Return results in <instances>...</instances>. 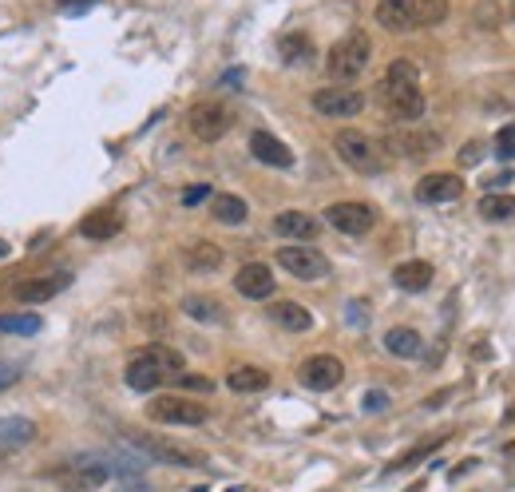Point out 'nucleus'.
<instances>
[{
    "instance_id": "obj_1",
    "label": "nucleus",
    "mask_w": 515,
    "mask_h": 492,
    "mask_svg": "<svg viewBox=\"0 0 515 492\" xmlns=\"http://www.w3.org/2000/svg\"><path fill=\"white\" fill-rule=\"evenodd\" d=\"M381 103L396 123H416L424 115V92H420V72L413 60H393L381 80Z\"/></svg>"
},
{
    "instance_id": "obj_2",
    "label": "nucleus",
    "mask_w": 515,
    "mask_h": 492,
    "mask_svg": "<svg viewBox=\"0 0 515 492\" xmlns=\"http://www.w3.org/2000/svg\"><path fill=\"white\" fill-rule=\"evenodd\" d=\"M183 358L171 350V345H147L139 350L135 358L128 362V370H123V381L131 385L135 393H155L159 385L167 381H178L183 378Z\"/></svg>"
},
{
    "instance_id": "obj_3",
    "label": "nucleus",
    "mask_w": 515,
    "mask_h": 492,
    "mask_svg": "<svg viewBox=\"0 0 515 492\" xmlns=\"http://www.w3.org/2000/svg\"><path fill=\"white\" fill-rule=\"evenodd\" d=\"M448 20V0H381L377 24L385 33H420Z\"/></svg>"
},
{
    "instance_id": "obj_4",
    "label": "nucleus",
    "mask_w": 515,
    "mask_h": 492,
    "mask_svg": "<svg viewBox=\"0 0 515 492\" xmlns=\"http://www.w3.org/2000/svg\"><path fill=\"white\" fill-rule=\"evenodd\" d=\"M369 60H373V40L365 33H349V36H341L338 44L329 48L325 68H329V80L349 83V80H357L365 68H369Z\"/></svg>"
},
{
    "instance_id": "obj_5",
    "label": "nucleus",
    "mask_w": 515,
    "mask_h": 492,
    "mask_svg": "<svg viewBox=\"0 0 515 492\" xmlns=\"http://www.w3.org/2000/svg\"><path fill=\"white\" fill-rule=\"evenodd\" d=\"M333 151H338L341 159L349 163L353 171H361V175H381L385 171L381 143H373L365 131H353V128L338 131V135H333Z\"/></svg>"
},
{
    "instance_id": "obj_6",
    "label": "nucleus",
    "mask_w": 515,
    "mask_h": 492,
    "mask_svg": "<svg viewBox=\"0 0 515 492\" xmlns=\"http://www.w3.org/2000/svg\"><path fill=\"white\" fill-rule=\"evenodd\" d=\"M135 449L147 453L151 460H163V465H178V468H203L206 465V453L183 445V441H171V437H155V433H135L131 437Z\"/></svg>"
},
{
    "instance_id": "obj_7",
    "label": "nucleus",
    "mask_w": 515,
    "mask_h": 492,
    "mask_svg": "<svg viewBox=\"0 0 515 492\" xmlns=\"http://www.w3.org/2000/svg\"><path fill=\"white\" fill-rule=\"evenodd\" d=\"M274 263H278L281 270H290L293 278H301V282H318V278L329 275V258H325L318 246H298V243L278 246Z\"/></svg>"
},
{
    "instance_id": "obj_8",
    "label": "nucleus",
    "mask_w": 515,
    "mask_h": 492,
    "mask_svg": "<svg viewBox=\"0 0 515 492\" xmlns=\"http://www.w3.org/2000/svg\"><path fill=\"white\" fill-rule=\"evenodd\" d=\"M147 413H151V421H163V425H203L206 421V405L195 401V397H178V393L151 397Z\"/></svg>"
},
{
    "instance_id": "obj_9",
    "label": "nucleus",
    "mask_w": 515,
    "mask_h": 492,
    "mask_svg": "<svg viewBox=\"0 0 515 492\" xmlns=\"http://www.w3.org/2000/svg\"><path fill=\"white\" fill-rule=\"evenodd\" d=\"M186 123H191V135L203 143H218L223 135L230 131V123H234V115H230L226 103H215V100H203L195 103L191 111H186Z\"/></svg>"
},
{
    "instance_id": "obj_10",
    "label": "nucleus",
    "mask_w": 515,
    "mask_h": 492,
    "mask_svg": "<svg viewBox=\"0 0 515 492\" xmlns=\"http://www.w3.org/2000/svg\"><path fill=\"white\" fill-rule=\"evenodd\" d=\"M325 223L333 230H341V235H349V238H361L373 230L377 211L369 203H333V207H325Z\"/></svg>"
},
{
    "instance_id": "obj_11",
    "label": "nucleus",
    "mask_w": 515,
    "mask_h": 492,
    "mask_svg": "<svg viewBox=\"0 0 515 492\" xmlns=\"http://www.w3.org/2000/svg\"><path fill=\"white\" fill-rule=\"evenodd\" d=\"M341 378H345V365L333 358V353H313V358H306L298 365V381L306 385V390H318V393L341 385Z\"/></svg>"
},
{
    "instance_id": "obj_12",
    "label": "nucleus",
    "mask_w": 515,
    "mask_h": 492,
    "mask_svg": "<svg viewBox=\"0 0 515 492\" xmlns=\"http://www.w3.org/2000/svg\"><path fill=\"white\" fill-rule=\"evenodd\" d=\"M313 111L329 115V120H353L365 111V96L353 88H321L313 92Z\"/></svg>"
},
{
    "instance_id": "obj_13",
    "label": "nucleus",
    "mask_w": 515,
    "mask_h": 492,
    "mask_svg": "<svg viewBox=\"0 0 515 492\" xmlns=\"http://www.w3.org/2000/svg\"><path fill=\"white\" fill-rule=\"evenodd\" d=\"M56 480H60L64 488H72V492H88V488H100L103 480H108V468H103L100 460L76 457V460H68V465L60 468Z\"/></svg>"
},
{
    "instance_id": "obj_14",
    "label": "nucleus",
    "mask_w": 515,
    "mask_h": 492,
    "mask_svg": "<svg viewBox=\"0 0 515 492\" xmlns=\"http://www.w3.org/2000/svg\"><path fill=\"white\" fill-rule=\"evenodd\" d=\"M460 195H464V179L452 171H433L416 183V198L420 203H433V207L452 203V198H460Z\"/></svg>"
},
{
    "instance_id": "obj_15",
    "label": "nucleus",
    "mask_w": 515,
    "mask_h": 492,
    "mask_svg": "<svg viewBox=\"0 0 515 492\" xmlns=\"http://www.w3.org/2000/svg\"><path fill=\"white\" fill-rule=\"evenodd\" d=\"M72 286V275H40V278H20L13 286L16 302H52L60 290Z\"/></svg>"
},
{
    "instance_id": "obj_16",
    "label": "nucleus",
    "mask_w": 515,
    "mask_h": 492,
    "mask_svg": "<svg viewBox=\"0 0 515 492\" xmlns=\"http://www.w3.org/2000/svg\"><path fill=\"white\" fill-rule=\"evenodd\" d=\"M119 230H123V215L115 207H100V211L80 218V238H88V243H108Z\"/></svg>"
},
{
    "instance_id": "obj_17",
    "label": "nucleus",
    "mask_w": 515,
    "mask_h": 492,
    "mask_svg": "<svg viewBox=\"0 0 515 492\" xmlns=\"http://www.w3.org/2000/svg\"><path fill=\"white\" fill-rule=\"evenodd\" d=\"M234 290L242 298H270L274 294V270L266 263H246L234 275Z\"/></svg>"
},
{
    "instance_id": "obj_18",
    "label": "nucleus",
    "mask_w": 515,
    "mask_h": 492,
    "mask_svg": "<svg viewBox=\"0 0 515 492\" xmlns=\"http://www.w3.org/2000/svg\"><path fill=\"white\" fill-rule=\"evenodd\" d=\"M436 143H440V135L433 131H393L385 140V148L388 155H401V159H420V155L436 151Z\"/></svg>"
},
{
    "instance_id": "obj_19",
    "label": "nucleus",
    "mask_w": 515,
    "mask_h": 492,
    "mask_svg": "<svg viewBox=\"0 0 515 492\" xmlns=\"http://www.w3.org/2000/svg\"><path fill=\"white\" fill-rule=\"evenodd\" d=\"M318 218L301 215V211H281L274 215V235L278 238H293L298 246H310V238H318Z\"/></svg>"
},
{
    "instance_id": "obj_20",
    "label": "nucleus",
    "mask_w": 515,
    "mask_h": 492,
    "mask_svg": "<svg viewBox=\"0 0 515 492\" xmlns=\"http://www.w3.org/2000/svg\"><path fill=\"white\" fill-rule=\"evenodd\" d=\"M250 155H254L258 163H266V167H293V151L278 140V135H270V131H254V135H250Z\"/></svg>"
},
{
    "instance_id": "obj_21",
    "label": "nucleus",
    "mask_w": 515,
    "mask_h": 492,
    "mask_svg": "<svg viewBox=\"0 0 515 492\" xmlns=\"http://www.w3.org/2000/svg\"><path fill=\"white\" fill-rule=\"evenodd\" d=\"M393 286L405 290V294H420V290L433 286V263H424V258H408L393 270Z\"/></svg>"
},
{
    "instance_id": "obj_22",
    "label": "nucleus",
    "mask_w": 515,
    "mask_h": 492,
    "mask_svg": "<svg viewBox=\"0 0 515 492\" xmlns=\"http://www.w3.org/2000/svg\"><path fill=\"white\" fill-rule=\"evenodd\" d=\"M270 318H274L281 330H290V333H306L313 326V314L301 306V302H290V298L274 302V306H270Z\"/></svg>"
},
{
    "instance_id": "obj_23",
    "label": "nucleus",
    "mask_w": 515,
    "mask_h": 492,
    "mask_svg": "<svg viewBox=\"0 0 515 492\" xmlns=\"http://www.w3.org/2000/svg\"><path fill=\"white\" fill-rule=\"evenodd\" d=\"M33 437H36V425L28 421V417H5V421H0V457L13 453L20 445H28Z\"/></svg>"
},
{
    "instance_id": "obj_24",
    "label": "nucleus",
    "mask_w": 515,
    "mask_h": 492,
    "mask_svg": "<svg viewBox=\"0 0 515 492\" xmlns=\"http://www.w3.org/2000/svg\"><path fill=\"white\" fill-rule=\"evenodd\" d=\"M210 215H215L218 223H226V227H242L246 223V215H250V207L242 203L238 195H210Z\"/></svg>"
},
{
    "instance_id": "obj_25",
    "label": "nucleus",
    "mask_w": 515,
    "mask_h": 492,
    "mask_svg": "<svg viewBox=\"0 0 515 492\" xmlns=\"http://www.w3.org/2000/svg\"><path fill=\"white\" fill-rule=\"evenodd\" d=\"M44 330V318L36 310H16V314H0V333H16V338H33Z\"/></svg>"
},
{
    "instance_id": "obj_26",
    "label": "nucleus",
    "mask_w": 515,
    "mask_h": 492,
    "mask_svg": "<svg viewBox=\"0 0 515 492\" xmlns=\"http://www.w3.org/2000/svg\"><path fill=\"white\" fill-rule=\"evenodd\" d=\"M480 218H488V223H511L515 218V198L508 191H488L480 198Z\"/></svg>"
},
{
    "instance_id": "obj_27",
    "label": "nucleus",
    "mask_w": 515,
    "mask_h": 492,
    "mask_svg": "<svg viewBox=\"0 0 515 492\" xmlns=\"http://www.w3.org/2000/svg\"><path fill=\"white\" fill-rule=\"evenodd\" d=\"M218 266H223V246L218 243H195L186 250V270H195V275H210Z\"/></svg>"
},
{
    "instance_id": "obj_28",
    "label": "nucleus",
    "mask_w": 515,
    "mask_h": 492,
    "mask_svg": "<svg viewBox=\"0 0 515 492\" xmlns=\"http://www.w3.org/2000/svg\"><path fill=\"white\" fill-rule=\"evenodd\" d=\"M385 350H388V353H396V358H416V353L424 350V342H420V333H416V330L393 326V330L385 333Z\"/></svg>"
},
{
    "instance_id": "obj_29",
    "label": "nucleus",
    "mask_w": 515,
    "mask_h": 492,
    "mask_svg": "<svg viewBox=\"0 0 515 492\" xmlns=\"http://www.w3.org/2000/svg\"><path fill=\"white\" fill-rule=\"evenodd\" d=\"M226 385L234 393H258V390H266V385H270V373L258 370V365H238V370H230Z\"/></svg>"
},
{
    "instance_id": "obj_30",
    "label": "nucleus",
    "mask_w": 515,
    "mask_h": 492,
    "mask_svg": "<svg viewBox=\"0 0 515 492\" xmlns=\"http://www.w3.org/2000/svg\"><path fill=\"white\" fill-rule=\"evenodd\" d=\"M178 306H183V314L186 318H195V322H223L226 318L223 306H218L215 298H203V294H186Z\"/></svg>"
},
{
    "instance_id": "obj_31",
    "label": "nucleus",
    "mask_w": 515,
    "mask_h": 492,
    "mask_svg": "<svg viewBox=\"0 0 515 492\" xmlns=\"http://www.w3.org/2000/svg\"><path fill=\"white\" fill-rule=\"evenodd\" d=\"M281 60L286 64H310L313 60V40L306 33H290V36H281Z\"/></svg>"
},
{
    "instance_id": "obj_32",
    "label": "nucleus",
    "mask_w": 515,
    "mask_h": 492,
    "mask_svg": "<svg viewBox=\"0 0 515 492\" xmlns=\"http://www.w3.org/2000/svg\"><path fill=\"white\" fill-rule=\"evenodd\" d=\"M496 155L503 163L515 159V123H503V128L496 131Z\"/></svg>"
},
{
    "instance_id": "obj_33",
    "label": "nucleus",
    "mask_w": 515,
    "mask_h": 492,
    "mask_svg": "<svg viewBox=\"0 0 515 492\" xmlns=\"http://www.w3.org/2000/svg\"><path fill=\"white\" fill-rule=\"evenodd\" d=\"M433 449H436V441H424V445H416L413 453H405L401 460H393V468H388V473H396V468H413L416 460H424L428 453H433Z\"/></svg>"
},
{
    "instance_id": "obj_34",
    "label": "nucleus",
    "mask_w": 515,
    "mask_h": 492,
    "mask_svg": "<svg viewBox=\"0 0 515 492\" xmlns=\"http://www.w3.org/2000/svg\"><path fill=\"white\" fill-rule=\"evenodd\" d=\"M210 195H215V191H210L206 183H198V187H186V191H183V207H198V203H206Z\"/></svg>"
},
{
    "instance_id": "obj_35",
    "label": "nucleus",
    "mask_w": 515,
    "mask_h": 492,
    "mask_svg": "<svg viewBox=\"0 0 515 492\" xmlns=\"http://www.w3.org/2000/svg\"><path fill=\"white\" fill-rule=\"evenodd\" d=\"M175 385H183V390H198V393H210V378H191V373H183Z\"/></svg>"
},
{
    "instance_id": "obj_36",
    "label": "nucleus",
    "mask_w": 515,
    "mask_h": 492,
    "mask_svg": "<svg viewBox=\"0 0 515 492\" xmlns=\"http://www.w3.org/2000/svg\"><path fill=\"white\" fill-rule=\"evenodd\" d=\"M385 405H388V397H385L381 390H369V393H365V410H369V413L385 410Z\"/></svg>"
},
{
    "instance_id": "obj_37",
    "label": "nucleus",
    "mask_w": 515,
    "mask_h": 492,
    "mask_svg": "<svg viewBox=\"0 0 515 492\" xmlns=\"http://www.w3.org/2000/svg\"><path fill=\"white\" fill-rule=\"evenodd\" d=\"M100 5V0H56V8H64V13H80V8H91Z\"/></svg>"
},
{
    "instance_id": "obj_38",
    "label": "nucleus",
    "mask_w": 515,
    "mask_h": 492,
    "mask_svg": "<svg viewBox=\"0 0 515 492\" xmlns=\"http://www.w3.org/2000/svg\"><path fill=\"white\" fill-rule=\"evenodd\" d=\"M480 155H483V148L480 143H472V148L460 151V163H480Z\"/></svg>"
},
{
    "instance_id": "obj_39",
    "label": "nucleus",
    "mask_w": 515,
    "mask_h": 492,
    "mask_svg": "<svg viewBox=\"0 0 515 492\" xmlns=\"http://www.w3.org/2000/svg\"><path fill=\"white\" fill-rule=\"evenodd\" d=\"M511 179H515V171H500V175H488L483 183H488V187H508Z\"/></svg>"
},
{
    "instance_id": "obj_40",
    "label": "nucleus",
    "mask_w": 515,
    "mask_h": 492,
    "mask_svg": "<svg viewBox=\"0 0 515 492\" xmlns=\"http://www.w3.org/2000/svg\"><path fill=\"white\" fill-rule=\"evenodd\" d=\"M13 381H16V365H0V390H8Z\"/></svg>"
},
{
    "instance_id": "obj_41",
    "label": "nucleus",
    "mask_w": 515,
    "mask_h": 492,
    "mask_svg": "<svg viewBox=\"0 0 515 492\" xmlns=\"http://www.w3.org/2000/svg\"><path fill=\"white\" fill-rule=\"evenodd\" d=\"M503 453H508V457H515V441H508V449H503Z\"/></svg>"
},
{
    "instance_id": "obj_42",
    "label": "nucleus",
    "mask_w": 515,
    "mask_h": 492,
    "mask_svg": "<svg viewBox=\"0 0 515 492\" xmlns=\"http://www.w3.org/2000/svg\"><path fill=\"white\" fill-rule=\"evenodd\" d=\"M511 13H515V5H511Z\"/></svg>"
}]
</instances>
